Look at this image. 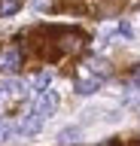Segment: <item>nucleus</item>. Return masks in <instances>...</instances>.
<instances>
[{"instance_id": "nucleus-1", "label": "nucleus", "mask_w": 140, "mask_h": 146, "mask_svg": "<svg viewBox=\"0 0 140 146\" xmlns=\"http://www.w3.org/2000/svg\"><path fill=\"white\" fill-rule=\"evenodd\" d=\"M34 110H37L43 119H49V116L58 110V91H52V88L37 91V98H34Z\"/></svg>"}, {"instance_id": "nucleus-2", "label": "nucleus", "mask_w": 140, "mask_h": 146, "mask_svg": "<svg viewBox=\"0 0 140 146\" xmlns=\"http://www.w3.org/2000/svg\"><path fill=\"white\" fill-rule=\"evenodd\" d=\"M40 128H43V116L31 107L28 113L21 116V122L15 125V131H19V134H25V137H34V134H40Z\"/></svg>"}, {"instance_id": "nucleus-3", "label": "nucleus", "mask_w": 140, "mask_h": 146, "mask_svg": "<svg viewBox=\"0 0 140 146\" xmlns=\"http://www.w3.org/2000/svg\"><path fill=\"white\" fill-rule=\"evenodd\" d=\"M19 64H21V52L15 49V46H6V49L0 52V70L3 73H12Z\"/></svg>"}, {"instance_id": "nucleus-4", "label": "nucleus", "mask_w": 140, "mask_h": 146, "mask_svg": "<svg viewBox=\"0 0 140 146\" xmlns=\"http://www.w3.org/2000/svg\"><path fill=\"white\" fill-rule=\"evenodd\" d=\"M101 88V76H79L76 79V94H94V91Z\"/></svg>"}, {"instance_id": "nucleus-5", "label": "nucleus", "mask_w": 140, "mask_h": 146, "mask_svg": "<svg viewBox=\"0 0 140 146\" xmlns=\"http://www.w3.org/2000/svg\"><path fill=\"white\" fill-rule=\"evenodd\" d=\"M85 70L104 79V76H110V64L104 61V58H88V61H85Z\"/></svg>"}, {"instance_id": "nucleus-6", "label": "nucleus", "mask_w": 140, "mask_h": 146, "mask_svg": "<svg viewBox=\"0 0 140 146\" xmlns=\"http://www.w3.org/2000/svg\"><path fill=\"white\" fill-rule=\"evenodd\" d=\"M21 9V0H0V18L3 15H15Z\"/></svg>"}, {"instance_id": "nucleus-7", "label": "nucleus", "mask_w": 140, "mask_h": 146, "mask_svg": "<svg viewBox=\"0 0 140 146\" xmlns=\"http://www.w3.org/2000/svg\"><path fill=\"white\" fill-rule=\"evenodd\" d=\"M49 82H52V73H37V76L31 79V88H34V91H43V88H49Z\"/></svg>"}, {"instance_id": "nucleus-8", "label": "nucleus", "mask_w": 140, "mask_h": 146, "mask_svg": "<svg viewBox=\"0 0 140 146\" xmlns=\"http://www.w3.org/2000/svg\"><path fill=\"white\" fill-rule=\"evenodd\" d=\"M12 134H15V128H12L6 119H0V140H9Z\"/></svg>"}, {"instance_id": "nucleus-9", "label": "nucleus", "mask_w": 140, "mask_h": 146, "mask_svg": "<svg viewBox=\"0 0 140 146\" xmlns=\"http://www.w3.org/2000/svg\"><path fill=\"white\" fill-rule=\"evenodd\" d=\"M131 79H134V85H137V88H140V67H137V70H134V76H131Z\"/></svg>"}]
</instances>
